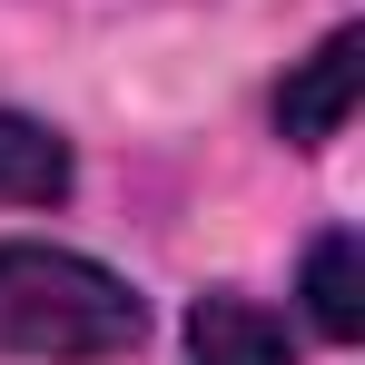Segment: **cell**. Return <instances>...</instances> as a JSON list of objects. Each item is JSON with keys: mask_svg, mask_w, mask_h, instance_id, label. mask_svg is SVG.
<instances>
[{"mask_svg": "<svg viewBox=\"0 0 365 365\" xmlns=\"http://www.w3.org/2000/svg\"><path fill=\"white\" fill-rule=\"evenodd\" d=\"M69 138L50 119H20V109H0V207H60L69 197Z\"/></svg>", "mask_w": 365, "mask_h": 365, "instance_id": "277c9868", "label": "cell"}, {"mask_svg": "<svg viewBox=\"0 0 365 365\" xmlns=\"http://www.w3.org/2000/svg\"><path fill=\"white\" fill-rule=\"evenodd\" d=\"M356 79H365V30H326L297 60V79L277 89V128H287L297 148H326V138L346 128V109H356Z\"/></svg>", "mask_w": 365, "mask_h": 365, "instance_id": "7a4b0ae2", "label": "cell"}, {"mask_svg": "<svg viewBox=\"0 0 365 365\" xmlns=\"http://www.w3.org/2000/svg\"><path fill=\"white\" fill-rule=\"evenodd\" d=\"M306 316L336 346L365 336V247H356V227H326V237L306 247Z\"/></svg>", "mask_w": 365, "mask_h": 365, "instance_id": "5b68a950", "label": "cell"}, {"mask_svg": "<svg viewBox=\"0 0 365 365\" xmlns=\"http://www.w3.org/2000/svg\"><path fill=\"white\" fill-rule=\"evenodd\" d=\"M297 336L257 297H197L187 306V365H287Z\"/></svg>", "mask_w": 365, "mask_h": 365, "instance_id": "3957f363", "label": "cell"}, {"mask_svg": "<svg viewBox=\"0 0 365 365\" xmlns=\"http://www.w3.org/2000/svg\"><path fill=\"white\" fill-rule=\"evenodd\" d=\"M148 336V306L119 267L79 257V247L0 237V356L40 365H109Z\"/></svg>", "mask_w": 365, "mask_h": 365, "instance_id": "6da1fadb", "label": "cell"}]
</instances>
